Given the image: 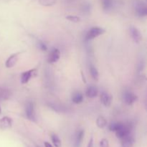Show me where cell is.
Masks as SVG:
<instances>
[{
	"label": "cell",
	"mask_w": 147,
	"mask_h": 147,
	"mask_svg": "<svg viewBox=\"0 0 147 147\" xmlns=\"http://www.w3.org/2000/svg\"><path fill=\"white\" fill-rule=\"evenodd\" d=\"M39 3L45 7H50L55 4L56 0H39Z\"/></svg>",
	"instance_id": "obj_21"
},
{
	"label": "cell",
	"mask_w": 147,
	"mask_h": 147,
	"mask_svg": "<svg viewBox=\"0 0 147 147\" xmlns=\"http://www.w3.org/2000/svg\"><path fill=\"white\" fill-rule=\"evenodd\" d=\"M100 147H109V142L106 139H103L100 142Z\"/></svg>",
	"instance_id": "obj_26"
},
{
	"label": "cell",
	"mask_w": 147,
	"mask_h": 147,
	"mask_svg": "<svg viewBox=\"0 0 147 147\" xmlns=\"http://www.w3.org/2000/svg\"><path fill=\"white\" fill-rule=\"evenodd\" d=\"M98 93V88L95 86H90L86 90V95L88 98H93L96 97Z\"/></svg>",
	"instance_id": "obj_14"
},
{
	"label": "cell",
	"mask_w": 147,
	"mask_h": 147,
	"mask_svg": "<svg viewBox=\"0 0 147 147\" xmlns=\"http://www.w3.org/2000/svg\"><path fill=\"white\" fill-rule=\"evenodd\" d=\"M87 147H93V138H90V141L88 142V144Z\"/></svg>",
	"instance_id": "obj_27"
},
{
	"label": "cell",
	"mask_w": 147,
	"mask_h": 147,
	"mask_svg": "<svg viewBox=\"0 0 147 147\" xmlns=\"http://www.w3.org/2000/svg\"><path fill=\"white\" fill-rule=\"evenodd\" d=\"M123 123H121V122H113V123H111L109 126V130L111 131H115L119 130L121 127L122 126Z\"/></svg>",
	"instance_id": "obj_20"
},
{
	"label": "cell",
	"mask_w": 147,
	"mask_h": 147,
	"mask_svg": "<svg viewBox=\"0 0 147 147\" xmlns=\"http://www.w3.org/2000/svg\"><path fill=\"white\" fill-rule=\"evenodd\" d=\"M60 57V52L59 49L53 48L50 51V54L48 55L47 61L49 63H57Z\"/></svg>",
	"instance_id": "obj_7"
},
{
	"label": "cell",
	"mask_w": 147,
	"mask_h": 147,
	"mask_svg": "<svg viewBox=\"0 0 147 147\" xmlns=\"http://www.w3.org/2000/svg\"><path fill=\"white\" fill-rule=\"evenodd\" d=\"M21 54V53H16L11 55L9 57L5 63V66L7 68H11V67H14L16 65L17 62L18 61L19 55Z\"/></svg>",
	"instance_id": "obj_8"
},
{
	"label": "cell",
	"mask_w": 147,
	"mask_h": 147,
	"mask_svg": "<svg viewBox=\"0 0 147 147\" xmlns=\"http://www.w3.org/2000/svg\"><path fill=\"white\" fill-rule=\"evenodd\" d=\"M123 100L126 104L130 106L138 100V96L132 92L126 90L123 94Z\"/></svg>",
	"instance_id": "obj_6"
},
{
	"label": "cell",
	"mask_w": 147,
	"mask_h": 147,
	"mask_svg": "<svg viewBox=\"0 0 147 147\" xmlns=\"http://www.w3.org/2000/svg\"><path fill=\"white\" fill-rule=\"evenodd\" d=\"M10 96V92L8 90L5 89H1L0 90V98L2 100L8 99Z\"/></svg>",
	"instance_id": "obj_22"
},
{
	"label": "cell",
	"mask_w": 147,
	"mask_h": 147,
	"mask_svg": "<svg viewBox=\"0 0 147 147\" xmlns=\"http://www.w3.org/2000/svg\"><path fill=\"white\" fill-rule=\"evenodd\" d=\"M51 139L52 142H53V145H54L55 147H61L62 143L61 141H60V138L58 137L57 134H53L51 135Z\"/></svg>",
	"instance_id": "obj_19"
},
{
	"label": "cell",
	"mask_w": 147,
	"mask_h": 147,
	"mask_svg": "<svg viewBox=\"0 0 147 147\" xmlns=\"http://www.w3.org/2000/svg\"><path fill=\"white\" fill-rule=\"evenodd\" d=\"M25 114L27 119L32 121H35L36 116H35V111H34V103L32 102H28L26 105L25 108Z\"/></svg>",
	"instance_id": "obj_5"
},
{
	"label": "cell",
	"mask_w": 147,
	"mask_h": 147,
	"mask_svg": "<svg viewBox=\"0 0 147 147\" xmlns=\"http://www.w3.org/2000/svg\"><path fill=\"white\" fill-rule=\"evenodd\" d=\"M45 147H53L50 143H49V142H45Z\"/></svg>",
	"instance_id": "obj_28"
},
{
	"label": "cell",
	"mask_w": 147,
	"mask_h": 147,
	"mask_svg": "<svg viewBox=\"0 0 147 147\" xmlns=\"http://www.w3.org/2000/svg\"><path fill=\"white\" fill-rule=\"evenodd\" d=\"M134 7L138 17H144L147 15V7L146 4L142 0H134Z\"/></svg>",
	"instance_id": "obj_1"
},
{
	"label": "cell",
	"mask_w": 147,
	"mask_h": 147,
	"mask_svg": "<svg viewBox=\"0 0 147 147\" xmlns=\"http://www.w3.org/2000/svg\"><path fill=\"white\" fill-rule=\"evenodd\" d=\"M1 113V106H0V113Z\"/></svg>",
	"instance_id": "obj_29"
},
{
	"label": "cell",
	"mask_w": 147,
	"mask_h": 147,
	"mask_svg": "<svg viewBox=\"0 0 147 147\" xmlns=\"http://www.w3.org/2000/svg\"><path fill=\"white\" fill-rule=\"evenodd\" d=\"M134 144V139L131 134L121 139L122 147H133Z\"/></svg>",
	"instance_id": "obj_11"
},
{
	"label": "cell",
	"mask_w": 147,
	"mask_h": 147,
	"mask_svg": "<svg viewBox=\"0 0 147 147\" xmlns=\"http://www.w3.org/2000/svg\"><path fill=\"white\" fill-rule=\"evenodd\" d=\"M82 8H83V11L84 12L88 13L90 11V4L89 3H86V4H83Z\"/></svg>",
	"instance_id": "obj_25"
},
{
	"label": "cell",
	"mask_w": 147,
	"mask_h": 147,
	"mask_svg": "<svg viewBox=\"0 0 147 147\" xmlns=\"http://www.w3.org/2000/svg\"><path fill=\"white\" fill-rule=\"evenodd\" d=\"M72 100L76 104L81 103L83 100V95L80 92H76L73 94V97H72Z\"/></svg>",
	"instance_id": "obj_15"
},
{
	"label": "cell",
	"mask_w": 147,
	"mask_h": 147,
	"mask_svg": "<svg viewBox=\"0 0 147 147\" xmlns=\"http://www.w3.org/2000/svg\"><path fill=\"white\" fill-rule=\"evenodd\" d=\"M12 126V119L8 116H4V117L0 119V129L1 130H6Z\"/></svg>",
	"instance_id": "obj_9"
},
{
	"label": "cell",
	"mask_w": 147,
	"mask_h": 147,
	"mask_svg": "<svg viewBox=\"0 0 147 147\" xmlns=\"http://www.w3.org/2000/svg\"><path fill=\"white\" fill-rule=\"evenodd\" d=\"M85 132L83 130H79L76 132L74 137V147H80L82 143Z\"/></svg>",
	"instance_id": "obj_12"
},
{
	"label": "cell",
	"mask_w": 147,
	"mask_h": 147,
	"mask_svg": "<svg viewBox=\"0 0 147 147\" xmlns=\"http://www.w3.org/2000/svg\"><path fill=\"white\" fill-rule=\"evenodd\" d=\"M102 6L105 11H109L113 6V0H102Z\"/></svg>",
	"instance_id": "obj_18"
},
{
	"label": "cell",
	"mask_w": 147,
	"mask_h": 147,
	"mask_svg": "<svg viewBox=\"0 0 147 147\" xmlns=\"http://www.w3.org/2000/svg\"><path fill=\"white\" fill-rule=\"evenodd\" d=\"M37 69L34 68L32 70H27V71L24 72L21 75V83L22 84H26L30 81V79L33 77H35L37 75Z\"/></svg>",
	"instance_id": "obj_4"
},
{
	"label": "cell",
	"mask_w": 147,
	"mask_h": 147,
	"mask_svg": "<svg viewBox=\"0 0 147 147\" xmlns=\"http://www.w3.org/2000/svg\"><path fill=\"white\" fill-rule=\"evenodd\" d=\"M111 96L109 95L108 93L103 92V93L100 94V101H101V103H103L105 106H106V107L110 106L111 103Z\"/></svg>",
	"instance_id": "obj_13"
},
{
	"label": "cell",
	"mask_w": 147,
	"mask_h": 147,
	"mask_svg": "<svg viewBox=\"0 0 147 147\" xmlns=\"http://www.w3.org/2000/svg\"><path fill=\"white\" fill-rule=\"evenodd\" d=\"M104 29L101 28L99 27H93L90 28V30L88 31L87 34L86 35V41H90V40H93V39L96 38L98 36L101 35V34L105 33Z\"/></svg>",
	"instance_id": "obj_2"
},
{
	"label": "cell",
	"mask_w": 147,
	"mask_h": 147,
	"mask_svg": "<svg viewBox=\"0 0 147 147\" xmlns=\"http://www.w3.org/2000/svg\"><path fill=\"white\" fill-rule=\"evenodd\" d=\"M96 125L100 129H103L107 126V121L103 116H100L96 119Z\"/></svg>",
	"instance_id": "obj_16"
},
{
	"label": "cell",
	"mask_w": 147,
	"mask_h": 147,
	"mask_svg": "<svg viewBox=\"0 0 147 147\" xmlns=\"http://www.w3.org/2000/svg\"><path fill=\"white\" fill-rule=\"evenodd\" d=\"M90 75H91L92 78L94 79L95 80H98V78H99V74H98V70L96 69V67H95L93 65H90Z\"/></svg>",
	"instance_id": "obj_17"
},
{
	"label": "cell",
	"mask_w": 147,
	"mask_h": 147,
	"mask_svg": "<svg viewBox=\"0 0 147 147\" xmlns=\"http://www.w3.org/2000/svg\"><path fill=\"white\" fill-rule=\"evenodd\" d=\"M132 125L131 123H123L121 127L116 131V135L119 139H121L123 137L126 136L127 135L130 134L131 133Z\"/></svg>",
	"instance_id": "obj_3"
},
{
	"label": "cell",
	"mask_w": 147,
	"mask_h": 147,
	"mask_svg": "<svg viewBox=\"0 0 147 147\" xmlns=\"http://www.w3.org/2000/svg\"><path fill=\"white\" fill-rule=\"evenodd\" d=\"M66 19L67 20L70 22H78L80 21V18L78 16L75 15H69L66 17Z\"/></svg>",
	"instance_id": "obj_23"
},
{
	"label": "cell",
	"mask_w": 147,
	"mask_h": 147,
	"mask_svg": "<svg viewBox=\"0 0 147 147\" xmlns=\"http://www.w3.org/2000/svg\"><path fill=\"white\" fill-rule=\"evenodd\" d=\"M130 33L132 39L136 43H139L142 40V35L140 31L136 27H131L130 28Z\"/></svg>",
	"instance_id": "obj_10"
},
{
	"label": "cell",
	"mask_w": 147,
	"mask_h": 147,
	"mask_svg": "<svg viewBox=\"0 0 147 147\" xmlns=\"http://www.w3.org/2000/svg\"><path fill=\"white\" fill-rule=\"evenodd\" d=\"M38 47H39V48L42 50V51H47V45H46L43 42H42V41L39 42Z\"/></svg>",
	"instance_id": "obj_24"
}]
</instances>
